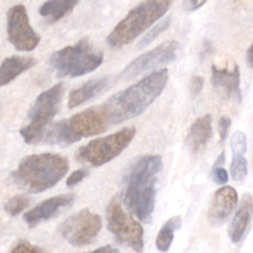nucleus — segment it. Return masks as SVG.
Wrapping results in <instances>:
<instances>
[{
	"label": "nucleus",
	"instance_id": "nucleus-15",
	"mask_svg": "<svg viewBox=\"0 0 253 253\" xmlns=\"http://www.w3.org/2000/svg\"><path fill=\"white\" fill-rule=\"evenodd\" d=\"M211 83L214 88L224 94L226 98H234L236 101H241V78L240 67L237 64H235L231 69L219 68L214 64L211 69Z\"/></svg>",
	"mask_w": 253,
	"mask_h": 253
},
{
	"label": "nucleus",
	"instance_id": "nucleus-11",
	"mask_svg": "<svg viewBox=\"0 0 253 253\" xmlns=\"http://www.w3.org/2000/svg\"><path fill=\"white\" fill-rule=\"evenodd\" d=\"M7 41L20 52H30L39 46L41 37L32 29L25 5L16 4L6 12Z\"/></svg>",
	"mask_w": 253,
	"mask_h": 253
},
{
	"label": "nucleus",
	"instance_id": "nucleus-13",
	"mask_svg": "<svg viewBox=\"0 0 253 253\" xmlns=\"http://www.w3.org/2000/svg\"><path fill=\"white\" fill-rule=\"evenodd\" d=\"M237 204H239V194L234 187L224 185L219 188L214 193L208 211V220L210 225L214 227L224 225L237 208Z\"/></svg>",
	"mask_w": 253,
	"mask_h": 253
},
{
	"label": "nucleus",
	"instance_id": "nucleus-31",
	"mask_svg": "<svg viewBox=\"0 0 253 253\" xmlns=\"http://www.w3.org/2000/svg\"><path fill=\"white\" fill-rule=\"evenodd\" d=\"M208 2V0H185V9L188 11H195V10L200 9L202 6H204Z\"/></svg>",
	"mask_w": 253,
	"mask_h": 253
},
{
	"label": "nucleus",
	"instance_id": "nucleus-10",
	"mask_svg": "<svg viewBox=\"0 0 253 253\" xmlns=\"http://www.w3.org/2000/svg\"><path fill=\"white\" fill-rule=\"evenodd\" d=\"M101 217L88 209H82L67 217L58 227V232L74 247L89 246L100 234Z\"/></svg>",
	"mask_w": 253,
	"mask_h": 253
},
{
	"label": "nucleus",
	"instance_id": "nucleus-20",
	"mask_svg": "<svg viewBox=\"0 0 253 253\" xmlns=\"http://www.w3.org/2000/svg\"><path fill=\"white\" fill-rule=\"evenodd\" d=\"M78 1L79 0H47L41 5L39 12L47 24H54L68 15Z\"/></svg>",
	"mask_w": 253,
	"mask_h": 253
},
{
	"label": "nucleus",
	"instance_id": "nucleus-17",
	"mask_svg": "<svg viewBox=\"0 0 253 253\" xmlns=\"http://www.w3.org/2000/svg\"><path fill=\"white\" fill-rule=\"evenodd\" d=\"M212 137V118L210 114L197 119L192 124L187 135V146L193 153H199L207 147Z\"/></svg>",
	"mask_w": 253,
	"mask_h": 253
},
{
	"label": "nucleus",
	"instance_id": "nucleus-12",
	"mask_svg": "<svg viewBox=\"0 0 253 253\" xmlns=\"http://www.w3.org/2000/svg\"><path fill=\"white\" fill-rule=\"evenodd\" d=\"M178 49H179L178 41L170 40V41L162 42L155 48L136 57L131 63H128L124 68L119 78L123 79V81H131V79L136 78V77L141 76L148 71H152L157 67L172 63L177 58Z\"/></svg>",
	"mask_w": 253,
	"mask_h": 253
},
{
	"label": "nucleus",
	"instance_id": "nucleus-1",
	"mask_svg": "<svg viewBox=\"0 0 253 253\" xmlns=\"http://www.w3.org/2000/svg\"><path fill=\"white\" fill-rule=\"evenodd\" d=\"M163 168L160 155H143L131 162L123 179L121 199L137 220L151 222L156 207L158 174Z\"/></svg>",
	"mask_w": 253,
	"mask_h": 253
},
{
	"label": "nucleus",
	"instance_id": "nucleus-9",
	"mask_svg": "<svg viewBox=\"0 0 253 253\" xmlns=\"http://www.w3.org/2000/svg\"><path fill=\"white\" fill-rule=\"evenodd\" d=\"M106 221L108 230L114 235L116 241L130 247L136 253L143 251V227L133 217L124 210L119 200L113 199L106 208Z\"/></svg>",
	"mask_w": 253,
	"mask_h": 253
},
{
	"label": "nucleus",
	"instance_id": "nucleus-21",
	"mask_svg": "<svg viewBox=\"0 0 253 253\" xmlns=\"http://www.w3.org/2000/svg\"><path fill=\"white\" fill-rule=\"evenodd\" d=\"M182 226V217L180 216H173L170 217L168 221L165 222L162 227H161L160 232H158L157 237H156V247L158 251L161 252H168L170 246L174 240V234L177 230L180 229Z\"/></svg>",
	"mask_w": 253,
	"mask_h": 253
},
{
	"label": "nucleus",
	"instance_id": "nucleus-4",
	"mask_svg": "<svg viewBox=\"0 0 253 253\" xmlns=\"http://www.w3.org/2000/svg\"><path fill=\"white\" fill-rule=\"evenodd\" d=\"M109 127L110 124L103 109L89 108L49 126L42 142L67 147L82 138L100 135Z\"/></svg>",
	"mask_w": 253,
	"mask_h": 253
},
{
	"label": "nucleus",
	"instance_id": "nucleus-6",
	"mask_svg": "<svg viewBox=\"0 0 253 253\" xmlns=\"http://www.w3.org/2000/svg\"><path fill=\"white\" fill-rule=\"evenodd\" d=\"M103 61V52L96 49L88 39H82L52 53L48 62L58 78H77L98 69Z\"/></svg>",
	"mask_w": 253,
	"mask_h": 253
},
{
	"label": "nucleus",
	"instance_id": "nucleus-8",
	"mask_svg": "<svg viewBox=\"0 0 253 253\" xmlns=\"http://www.w3.org/2000/svg\"><path fill=\"white\" fill-rule=\"evenodd\" d=\"M136 136L135 127H124L111 135L91 140L76 151V160L89 167H101L120 156Z\"/></svg>",
	"mask_w": 253,
	"mask_h": 253
},
{
	"label": "nucleus",
	"instance_id": "nucleus-18",
	"mask_svg": "<svg viewBox=\"0 0 253 253\" xmlns=\"http://www.w3.org/2000/svg\"><path fill=\"white\" fill-rule=\"evenodd\" d=\"M110 84L111 79L108 78V77L100 79H90V81L85 82L83 85L73 89L69 93L68 108L74 109L77 106L83 105L86 101L91 100L95 96H98L99 94L104 93L110 86Z\"/></svg>",
	"mask_w": 253,
	"mask_h": 253
},
{
	"label": "nucleus",
	"instance_id": "nucleus-32",
	"mask_svg": "<svg viewBox=\"0 0 253 253\" xmlns=\"http://www.w3.org/2000/svg\"><path fill=\"white\" fill-rule=\"evenodd\" d=\"M81 253H121L116 247L110 246V245H106V246L99 247V249L94 250L90 252H81Z\"/></svg>",
	"mask_w": 253,
	"mask_h": 253
},
{
	"label": "nucleus",
	"instance_id": "nucleus-27",
	"mask_svg": "<svg viewBox=\"0 0 253 253\" xmlns=\"http://www.w3.org/2000/svg\"><path fill=\"white\" fill-rule=\"evenodd\" d=\"M229 173H227V170L225 169L222 166H219V167H215L212 168V172H211V179L212 182L215 183V184L217 185H225L227 184V182H229Z\"/></svg>",
	"mask_w": 253,
	"mask_h": 253
},
{
	"label": "nucleus",
	"instance_id": "nucleus-25",
	"mask_svg": "<svg viewBox=\"0 0 253 253\" xmlns=\"http://www.w3.org/2000/svg\"><path fill=\"white\" fill-rule=\"evenodd\" d=\"M230 146L234 152V155H244L247 151V138L242 131H236L234 135L231 136V141H230Z\"/></svg>",
	"mask_w": 253,
	"mask_h": 253
},
{
	"label": "nucleus",
	"instance_id": "nucleus-14",
	"mask_svg": "<svg viewBox=\"0 0 253 253\" xmlns=\"http://www.w3.org/2000/svg\"><path fill=\"white\" fill-rule=\"evenodd\" d=\"M74 202L73 194H62L57 195V197L48 198V199L43 200L36 207L32 208L24 215V221L29 225L30 227H35L42 221L49 220L53 217L58 211H61L64 208L72 205Z\"/></svg>",
	"mask_w": 253,
	"mask_h": 253
},
{
	"label": "nucleus",
	"instance_id": "nucleus-30",
	"mask_svg": "<svg viewBox=\"0 0 253 253\" xmlns=\"http://www.w3.org/2000/svg\"><path fill=\"white\" fill-rule=\"evenodd\" d=\"M203 88H204V78L200 76H194L190 79L189 90L193 96H198L202 93Z\"/></svg>",
	"mask_w": 253,
	"mask_h": 253
},
{
	"label": "nucleus",
	"instance_id": "nucleus-2",
	"mask_svg": "<svg viewBox=\"0 0 253 253\" xmlns=\"http://www.w3.org/2000/svg\"><path fill=\"white\" fill-rule=\"evenodd\" d=\"M168 78L169 72L167 68L158 69L106 99L100 108L108 118L109 124H123L145 113L165 90Z\"/></svg>",
	"mask_w": 253,
	"mask_h": 253
},
{
	"label": "nucleus",
	"instance_id": "nucleus-29",
	"mask_svg": "<svg viewBox=\"0 0 253 253\" xmlns=\"http://www.w3.org/2000/svg\"><path fill=\"white\" fill-rule=\"evenodd\" d=\"M88 175V172H86L85 169H77L74 170V172H72L71 174L68 175V178H67V187H74L76 184H78V183H81L82 180L84 179V178Z\"/></svg>",
	"mask_w": 253,
	"mask_h": 253
},
{
	"label": "nucleus",
	"instance_id": "nucleus-3",
	"mask_svg": "<svg viewBox=\"0 0 253 253\" xmlns=\"http://www.w3.org/2000/svg\"><path fill=\"white\" fill-rule=\"evenodd\" d=\"M69 162L57 153H36L20 161L10 179L20 189L37 194L53 188L68 173Z\"/></svg>",
	"mask_w": 253,
	"mask_h": 253
},
{
	"label": "nucleus",
	"instance_id": "nucleus-26",
	"mask_svg": "<svg viewBox=\"0 0 253 253\" xmlns=\"http://www.w3.org/2000/svg\"><path fill=\"white\" fill-rule=\"evenodd\" d=\"M9 253H47L42 247L32 245L27 241H20L15 245Z\"/></svg>",
	"mask_w": 253,
	"mask_h": 253
},
{
	"label": "nucleus",
	"instance_id": "nucleus-33",
	"mask_svg": "<svg viewBox=\"0 0 253 253\" xmlns=\"http://www.w3.org/2000/svg\"><path fill=\"white\" fill-rule=\"evenodd\" d=\"M246 61H247V63H249V66L253 69V42L251 43V46H250V48L247 49Z\"/></svg>",
	"mask_w": 253,
	"mask_h": 253
},
{
	"label": "nucleus",
	"instance_id": "nucleus-23",
	"mask_svg": "<svg viewBox=\"0 0 253 253\" xmlns=\"http://www.w3.org/2000/svg\"><path fill=\"white\" fill-rule=\"evenodd\" d=\"M230 174H231L232 179L236 180V182H242V180L246 179L247 174H249V165H247V160L244 155L232 156Z\"/></svg>",
	"mask_w": 253,
	"mask_h": 253
},
{
	"label": "nucleus",
	"instance_id": "nucleus-16",
	"mask_svg": "<svg viewBox=\"0 0 253 253\" xmlns=\"http://www.w3.org/2000/svg\"><path fill=\"white\" fill-rule=\"evenodd\" d=\"M253 217V198L251 194H245L236 210V214L232 217L229 226L230 240L232 244H239L246 235L247 229Z\"/></svg>",
	"mask_w": 253,
	"mask_h": 253
},
{
	"label": "nucleus",
	"instance_id": "nucleus-24",
	"mask_svg": "<svg viewBox=\"0 0 253 253\" xmlns=\"http://www.w3.org/2000/svg\"><path fill=\"white\" fill-rule=\"evenodd\" d=\"M30 198L26 195H15V197L10 198L4 205V209L10 216H17L20 212L24 211L27 207L30 205Z\"/></svg>",
	"mask_w": 253,
	"mask_h": 253
},
{
	"label": "nucleus",
	"instance_id": "nucleus-19",
	"mask_svg": "<svg viewBox=\"0 0 253 253\" xmlns=\"http://www.w3.org/2000/svg\"><path fill=\"white\" fill-rule=\"evenodd\" d=\"M37 63L34 57H21V56H11L6 57L2 61L0 67V78H1V85L5 86L16 79L20 74L29 71L30 68L35 67Z\"/></svg>",
	"mask_w": 253,
	"mask_h": 253
},
{
	"label": "nucleus",
	"instance_id": "nucleus-28",
	"mask_svg": "<svg viewBox=\"0 0 253 253\" xmlns=\"http://www.w3.org/2000/svg\"><path fill=\"white\" fill-rule=\"evenodd\" d=\"M231 124H232V120L229 118V116H221V118L219 119V123H217V130H219L220 141H221V142H225V141H226L230 127H231Z\"/></svg>",
	"mask_w": 253,
	"mask_h": 253
},
{
	"label": "nucleus",
	"instance_id": "nucleus-7",
	"mask_svg": "<svg viewBox=\"0 0 253 253\" xmlns=\"http://www.w3.org/2000/svg\"><path fill=\"white\" fill-rule=\"evenodd\" d=\"M63 93L64 84L59 82L37 96L27 115V124L19 131L25 142L36 145L43 141L47 130L58 113Z\"/></svg>",
	"mask_w": 253,
	"mask_h": 253
},
{
	"label": "nucleus",
	"instance_id": "nucleus-5",
	"mask_svg": "<svg viewBox=\"0 0 253 253\" xmlns=\"http://www.w3.org/2000/svg\"><path fill=\"white\" fill-rule=\"evenodd\" d=\"M174 0H145L133 7L128 14L114 27L106 39L111 48H121L135 41L148 27L162 19L169 10Z\"/></svg>",
	"mask_w": 253,
	"mask_h": 253
},
{
	"label": "nucleus",
	"instance_id": "nucleus-22",
	"mask_svg": "<svg viewBox=\"0 0 253 253\" xmlns=\"http://www.w3.org/2000/svg\"><path fill=\"white\" fill-rule=\"evenodd\" d=\"M170 21H172L170 17H166V19L161 20L157 25L151 27V29L143 35V37H141L140 41H138V48H143V47H147L148 44L152 43L161 34H163V32L169 27Z\"/></svg>",
	"mask_w": 253,
	"mask_h": 253
}]
</instances>
